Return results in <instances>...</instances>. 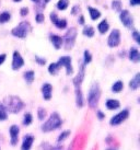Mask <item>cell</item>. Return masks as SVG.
<instances>
[{
	"mask_svg": "<svg viewBox=\"0 0 140 150\" xmlns=\"http://www.w3.org/2000/svg\"><path fill=\"white\" fill-rule=\"evenodd\" d=\"M2 104L4 105L6 110H7L9 113H12V114L20 113L25 106L24 102L22 101V99H21L20 96H6L4 99V101H2Z\"/></svg>",
	"mask_w": 140,
	"mask_h": 150,
	"instance_id": "obj_1",
	"label": "cell"
},
{
	"mask_svg": "<svg viewBox=\"0 0 140 150\" xmlns=\"http://www.w3.org/2000/svg\"><path fill=\"white\" fill-rule=\"evenodd\" d=\"M62 125V121L60 115L57 112H54L49 115V117L47 118V121L42 125V132L43 133H49L53 130L60 128Z\"/></svg>",
	"mask_w": 140,
	"mask_h": 150,
	"instance_id": "obj_2",
	"label": "cell"
},
{
	"mask_svg": "<svg viewBox=\"0 0 140 150\" xmlns=\"http://www.w3.org/2000/svg\"><path fill=\"white\" fill-rule=\"evenodd\" d=\"M101 99V87L99 82H93L88 92V104L91 108H95L99 105Z\"/></svg>",
	"mask_w": 140,
	"mask_h": 150,
	"instance_id": "obj_3",
	"label": "cell"
},
{
	"mask_svg": "<svg viewBox=\"0 0 140 150\" xmlns=\"http://www.w3.org/2000/svg\"><path fill=\"white\" fill-rule=\"evenodd\" d=\"M31 31H32V26H31L29 22L22 21L16 28H13L11 30V35L14 36V38L24 40V38H28V35L31 33Z\"/></svg>",
	"mask_w": 140,
	"mask_h": 150,
	"instance_id": "obj_4",
	"label": "cell"
},
{
	"mask_svg": "<svg viewBox=\"0 0 140 150\" xmlns=\"http://www.w3.org/2000/svg\"><path fill=\"white\" fill-rule=\"evenodd\" d=\"M77 35H78V31L76 28H70L67 30V32L62 38V44L65 45V50H70L74 48L76 40H77Z\"/></svg>",
	"mask_w": 140,
	"mask_h": 150,
	"instance_id": "obj_5",
	"label": "cell"
},
{
	"mask_svg": "<svg viewBox=\"0 0 140 150\" xmlns=\"http://www.w3.org/2000/svg\"><path fill=\"white\" fill-rule=\"evenodd\" d=\"M128 117H129V110L125 108V110L120 111L119 113H117L116 115H114V116L112 117L111 120H110V125L113 126V127H116V126L123 124Z\"/></svg>",
	"mask_w": 140,
	"mask_h": 150,
	"instance_id": "obj_6",
	"label": "cell"
},
{
	"mask_svg": "<svg viewBox=\"0 0 140 150\" xmlns=\"http://www.w3.org/2000/svg\"><path fill=\"white\" fill-rule=\"evenodd\" d=\"M119 20L125 28L127 29L134 28V18L127 9H122L119 11Z\"/></svg>",
	"mask_w": 140,
	"mask_h": 150,
	"instance_id": "obj_7",
	"label": "cell"
},
{
	"mask_svg": "<svg viewBox=\"0 0 140 150\" xmlns=\"http://www.w3.org/2000/svg\"><path fill=\"white\" fill-rule=\"evenodd\" d=\"M120 41H122V38H120V31L118 29L113 30L108 38H107V45L111 48H115L117 46H119Z\"/></svg>",
	"mask_w": 140,
	"mask_h": 150,
	"instance_id": "obj_8",
	"label": "cell"
},
{
	"mask_svg": "<svg viewBox=\"0 0 140 150\" xmlns=\"http://www.w3.org/2000/svg\"><path fill=\"white\" fill-rule=\"evenodd\" d=\"M58 64L60 67H64L66 69V75L71 76L74 75V67H72V59L70 56H62L58 59Z\"/></svg>",
	"mask_w": 140,
	"mask_h": 150,
	"instance_id": "obj_9",
	"label": "cell"
},
{
	"mask_svg": "<svg viewBox=\"0 0 140 150\" xmlns=\"http://www.w3.org/2000/svg\"><path fill=\"white\" fill-rule=\"evenodd\" d=\"M84 76H86V65L83 64V62L80 63L79 65V72L78 75L76 76L72 80V83H74V89H80L82 87V82L84 79Z\"/></svg>",
	"mask_w": 140,
	"mask_h": 150,
	"instance_id": "obj_10",
	"label": "cell"
},
{
	"mask_svg": "<svg viewBox=\"0 0 140 150\" xmlns=\"http://www.w3.org/2000/svg\"><path fill=\"white\" fill-rule=\"evenodd\" d=\"M23 66H24V59L22 57V55L20 54V52L14 50L12 54V64H11L12 70H20Z\"/></svg>",
	"mask_w": 140,
	"mask_h": 150,
	"instance_id": "obj_11",
	"label": "cell"
},
{
	"mask_svg": "<svg viewBox=\"0 0 140 150\" xmlns=\"http://www.w3.org/2000/svg\"><path fill=\"white\" fill-rule=\"evenodd\" d=\"M49 20H50V22L59 30H65L67 28V24H68L66 19H59L57 16V13L54 12V11L49 13Z\"/></svg>",
	"mask_w": 140,
	"mask_h": 150,
	"instance_id": "obj_12",
	"label": "cell"
},
{
	"mask_svg": "<svg viewBox=\"0 0 140 150\" xmlns=\"http://www.w3.org/2000/svg\"><path fill=\"white\" fill-rule=\"evenodd\" d=\"M9 134H10V144H11V146H17L18 142H19V135H20V127L18 125L10 126Z\"/></svg>",
	"mask_w": 140,
	"mask_h": 150,
	"instance_id": "obj_13",
	"label": "cell"
},
{
	"mask_svg": "<svg viewBox=\"0 0 140 150\" xmlns=\"http://www.w3.org/2000/svg\"><path fill=\"white\" fill-rule=\"evenodd\" d=\"M41 91H42L43 99L45 101H49L53 98V86L50 83H48V82H45V83L42 86Z\"/></svg>",
	"mask_w": 140,
	"mask_h": 150,
	"instance_id": "obj_14",
	"label": "cell"
},
{
	"mask_svg": "<svg viewBox=\"0 0 140 150\" xmlns=\"http://www.w3.org/2000/svg\"><path fill=\"white\" fill-rule=\"evenodd\" d=\"M34 140H35V137H34L32 134H26L24 137H23V140H22V145H21V149L23 150H29L32 148V145H33Z\"/></svg>",
	"mask_w": 140,
	"mask_h": 150,
	"instance_id": "obj_15",
	"label": "cell"
},
{
	"mask_svg": "<svg viewBox=\"0 0 140 150\" xmlns=\"http://www.w3.org/2000/svg\"><path fill=\"white\" fill-rule=\"evenodd\" d=\"M128 58H129L130 62H132V63L135 64L140 62V53L136 46H132L130 47V50L128 52Z\"/></svg>",
	"mask_w": 140,
	"mask_h": 150,
	"instance_id": "obj_16",
	"label": "cell"
},
{
	"mask_svg": "<svg viewBox=\"0 0 140 150\" xmlns=\"http://www.w3.org/2000/svg\"><path fill=\"white\" fill-rule=\"evenodd\" d=\"M49 41L55 47V50H58L62 48V38L57 34H49Z\"/></svg>",
	"mask_w": 140,
	"mask_h": 150,
	"instance_id": "obj_17",
	"label": "cell"
},
{
	"mask_svg": "<svg viewBox=\"0 0 140 150\" xmlns=\"http://www.w3.org/2000/svg\"><path fill=\"white\" fill-rule=\"evenodd\" d=\"M74 94H76V105L77 108H81L84 105V99H83L82 89H74Z\"/></svg>",
	"mask_w": 140,
	"mask_h": 150,
	"instance_id": "obj_18",
	"label": "cell"
},
{
	"mask_svg": "<svg viewBox=\"0 0 140 150\" xmlns=\"http://www.w3.org/2000/svg\"><path fill=\"white\" fill-rule=\"evenodd\" d=\"M140 87V74L137 72L136 75L132 78V80L129 81V88L132 89V91H136L138 90Z\"/></svg>",
	"mask_w": 140,
	"mask_h": 150,
	"instance_id": "obj_19",
	"label": "cell"
},
{
	"mask_svg": "<svg viewBox=\"0 0 140 150\" xmlns=\"http://www.w3.org/2000/svg\"><path fill=\"white\" fill-rule=\"evenodd\" d=\"M105 106L107 110L110 111H114V110H118L120 108V102L116 99H108L105 102Z\"/></svg>",
	"mask_w": 140,
	"mask_h": 150,
	"instance_id": "obj_20",
	"label": "cell"
},
{
	"mask_svg": "<svg viewBox=\"0 0 140 150\" xmlns=\"http://www.w3.org/2000/svg\"><path fill=\"white\" fill-rule=\"evenodd\" d=\"M88 11H89V14H90V18L92 21H96V20H99L101 16H102V13L100 11L99 9L96 8H93V7H88Z\"/></svg>",
	"mask_w": 140,
	"mask_h": 150,
	"instance_id": "obj_21",
	"label": "cell"
},
{
	"mask_svg": "<svg viewBox=\"0 0 140 150\" xmlns=\"http://www.w3.org/2000/svg\"><path fill=\"white\" fill-rule=\"evenodd\" d=\"M108 30H110V24H108V22H107L106 19H104L102 21L100 22L99 24H98V31H99L100 34H105L108 32Z\"/></svg>",
	"mask_w": 140,
	"mask_h": 150,
	"instance_id": "obj_22",
	"label": "cell"
},
{
	"mask_svg": "<svg viewBox=\"0 0 140 150\" xmlns=\"http://www.w3.org/2000/svg\"><path fill=\"white\" fill-rule=\"evenodd\" d=\"M23 79L28 84H32L35 80V72L33 70H26L23 74Z\"/></svg>",
	"mask_w": 140,
	"mask_h": 150,
	"instance_id": "obj_23",
	"label": "cell"
},
{
	"mask_svg": "<svg viewBox=\"0 0 140 150\" xmlns=\"http://www.w3.org/2000/svg\"><path fill=\"white\" fill-rule=\"evenodd\" d=\"M82 34L87 38H93L95 34L94 28L91 26V25H84L82 30Z\"/></svg>",
	"mask_w": 140,
	"mask_h": 150,
	"instance_id": "obj_24",
	"label": "cell"
},
{
	"mask_svg": "<svg viewBox=\"0 0 140 150\" xmlns=\"http://www.w3.org/2000/svg\"><path fill=\"white\" fill-rule=\"evenodd\" d=\"M111 89H112V92H113V93H119V92L123 91L124 82L122 81V80H117L116 82L113 83V86H112Z\"/></svg>",
	"mask_w": 140,
	"mask_h": 150,
	"instance_id": "obj_25",
	"label": "cell"
},
{
	"mask_svg": "<svg viewBox=\"0 0 140 150\" xmlns=\"http://www.w3.org/2000/svg\"><path fill=\"white\" fill-rule=\"evenodd\" d=\"M60 68H62V67L59 66L58 63H52L49 66H48V69H47V70H48V72H49L52 76H57V74L59 72V70H60Z\"/></svg>",
	"mask_w": 140,
	"mask_h": 150,
	"instance_id": "obj_26",
	"label": "cell"
},
{
	"mask_svg": "<svg viewBox=\"0 0 140 150\" xmlns=\"http://www.w3.org/2000/svg\"><path fill=\"white\" fill-rule=\"evenodd\" d=\"M69 0H58V2L56 4V8L60 11H65L69 7Z\"/></svg>",
	"mask_w": 140,
	"mask_h": 150,
	"instance_id": "obj_27",
	"label": "cell"
},
{
	"mask_svg": "<svg viewBox=\"0 0 140 150\" xmlns=\"http://www.w3.org/2000/svg\"><path fill=\"white\" fill-rule=\"evenodd\" d=\"M10 19H11V13L9 11H4V12L0 13V24L7 23L10 21Z\"/></svg>",
	"mask_w": 140,
	"mask_h": 150,
	"instance_id": "obj_28",
	"label": "cell"
},
{
	"mask_svg": "<svg viewBox=\"0 0 140 150\" xmlns=\"http://www.w3.org/2000/svg\"><path fill=\"white\" fill-rule=\"evenodd\" d=\"M8 118V111L6 110L4 105L2 104V102L0 103V122H4L7 121Z\"/></svg>",
	"mask_w": 140,
	"mask_h": 150,
	"instance_id": "obj_29",
	"label": "cell"
},
{
	"mask_svg": "<svg viewBox=\"0 0 140 150\" xmlns=\"http://www.w3.org/2000/svg\"><path fill=\"white\" fill-rule=\"evenodd\" d=\"M32 122H33V115L31 114V113H25L24 116H23V121H22V124L24 126H29L32 124Z\"/></svg>",
	"mask_w": 140,
	"mask_h": 150,
	"instance_id": "obj_30",
	"label": "cell"
},
{
	"mask_svg": "<svg viewBox=\"0 0 140 150\" xmlns=\"http://www.w3.org/2000/svg\"><path fill=\"white\" fill-rule=\"evenodd\" d=\"M123 8V4H122V1L120 0H113L112 1V9L116 11V12H119Z\"/></svg>",
	"mask_w": 140,
	"mask_h": 150,
	"instance_id": "obj_31",
	"label": "cell"
},
{
	"mask_svg": "<svg viewBox=\"0 0 140 150\" xmlns=\"http://www.w3.org/2000/svg\"><path fill=\"white\" fill-rule=\"evenodd\" d=\"M91 62H92V54L89 50H84V53H83V64L87 66Z\"/></svg>",
	"mask_w": 140,
	"mask_h": 150,
	"instance_id": "obj_32",
	"label": "cell"
},
{
	"mask_svg": "<svg viewBox=\"0 0 140 150\" xmlns=\"http://www.w3.org/2000/svg\"><path fill=\"white\" fill-rule=\"evenodd\" d=\"M47 116V111H46L45 108H37V117H38V120L40 121H44Z\"/></svg>",
	"mask_w": 140,
	"mask_h": 150,
	"instance_id": "obj_33",
	"label": "cell"
},
{
	"mask_svg": "<svg viewBox=\"0 0 140 150\" xmlns=\"http://www.w3.org/2000/svg\"><path fill=\"white\" fill-rule=\"evenodd\" d=\"M70 136V130H64L57 138V142H62L64 140H66L67 138Z\"/></svg>",
	"mask_w": 140,
	"mask_h": 150,
	"instance_id": "obj_34",
	"label": "cell"
},
{
	"mask_svg": "<svg viewBox=\"0 0 140 150\" xmlns=\"http://www.w3.org/2000/svg\"><path fill=\"white\" fill-rule=\"evenodd\" d=\"M35 21H36V23H38V24L44 23V21H45V16H44V13L37 12L36 16H35Z\"/></svg>",
	"mask_w": 140,
	"mask_h": 150,
	"instance_id": "obj_35",
	"label": "cell"
},
{
	"mask_svg": "<svg viewBox=\"0 0 140 150\" xmlns=\"http://www.w3.org/2000/svg\"><path fill=\"white\" fill-rule=\"evenodd\" d=\"M35 63L38 65V66H45L46 65V59L44 57H41V56H35Z\"/></svg>",
	"mask_w": 140,
	"mask_h": 150,
	"instance_id": "obj_36",
	"label": "cell"
},
{
	"mask_svg": "<svg viewBox=\"0 0 140 150\" xmlns=\"http://www.w3.org/2000/svg\"><path fill=\"white\" fill-rule=\"evenodd\" d=\"M132 38L135 40V42H136L137 44H140V33L137 30H132Z\"/></svg>",
	"mask_w": 140,
	"mask_h": 150,
	"instance_id": "obj_37",
	"label": "cell"
},
{
	"mask_svg": "<svg viewBox=\"0 0 140 150\" xmlns=\"http://www.w3.org/2000/svg\"><path fill=\"white\" fill-rule=\"evenodd\" d=\"M79 13H81V8H80V6L79 4H74V7L71 8V14L72 16H77Z\"/></svg>",
	"mask_w": 140,
	"mask_h": 150,
	"instance_id": "obj_38",
	"label": "cell"
},
{
	"mask_svg": "<svg viewBox=\"0 0 140 150\" xmlns=\"http://www.w3.org/2000/svg\"><path fill=\"white\" fill-rule=\"evenodd\" d=\"M30 10L28 7H22V8L20 9V16L21 17H26L28 14H29Z\"/></svg>",
	"mask_w": 140,
	"mask_h": 150,
	"instance_id": "obj_39",
	"label": "cell"
},
{
	"mask_svg": "<svg viewBox=\"0 0 140 150\" xmlns=\"http://www.w3.org/2000/svg\"><path fill=\"white\" fill-rule=\"evenodd\" d=\"M96 118H98L99 121H103L104 118H105V114H104L101 110H98V111H96Z\"/></svg>",
	"mask_w": 140,
	"mask_h": 150,
	"instance_id": "obj_40",
	"label": "cell"
},
{
	"mask_svg": "<svg viewBox=\"0 0 140 150\" xmlns=\"http://www.w3.org/2000/svg\"><path fill=\"white\" fill-rule=\"evenodd\" d=\"M129 4L132 7H138L140 4V0H129Z\"/></svg>",
	"mask_w": 140,
	"mask_h": 150,
	"instance_id": "obj_41",
	"label": "cell"
},
{
	"mask_svg": "<svg viewBox=\"0 0 140 150\" xmlns=\"http://www.w3.org/2000/svg\"><path fill=\"white\" fill-rule=\"evenodd\" d=\"M84 22H86L84 17H83L82 14H80V17H79V19H78V23L80 25H84Z\"/></svg>",
	"mask_w": 140,
	"mask_h": 150,
	"instance_id": "obj_42",
	"label": "cell"
},
{
	"mask_svg": "<svg viewBox=\"0 0 140 150\" xmlns=\"http://www.w3.org/2000/svg\"><path fill=\"white\" fill-rule=\"evenodd\" d=\"M6 58H7V55L6 54H0V66L6 62Z\"/></svg>",
	"mask_w": 140,
	"mask_h": 150,
	"instance_id": "obj_43",
	"label": "cell"
},
{
	"mask_svg": "<svg viewBox=\"0 0 140 150\" xmlns=\"http://www.w3.org/2000/svg\"><path fill=\"white\" fill-rule=\"evenodd\" d=\"M31 1H32V2H34V4H36V2H38L40 0H31Z\"/></svg>",
	"mask_w": 140,
	"mask_h": 150,
	"instance_id": "obj_44",
	"label": "cell"
},
{
	"mask_svg": "<svg viewBox=\"0 0 140 150\" xmlns=\"http://www.w3.org/2000/svg\"><path fill=\"white\" fill-rule=\"evenodd\" d=\"M49 1H52V0H44V2H45V4H48Z\"/></svg>",
	"mask_w": 140,
	"mask_h": 150,
	"instance_id": "obj_45",
	"label": "cell"
},
{
	"mask_svg": "<svg viewBox=\"0 0 140 150\" xmlns=\"http://www.w3.org/2000/svg\"><path fill=\"white\" fill-rule=\"evenodd\" d=\"M12 1H14V2H21L22 0H12Z\"/></svg>",
	"mask_w": 140,
	"mask_h": 150,
	"instance_id": "obj_46",
	"label": "cell"
},
{
	"mask_svg": "<svg viewBox=\"0 0 140 150\" xmlns=\"http://www.w3.org/2000/svg\"><path fill=\"white\" fill-rule=\"evenodd\" d=\"M0 149H1V147H0Z\"/></svg>",
	"mask_w": 140,
	"mask_h": 150,
	"instance_id": "obj_47",
	"label": "cell"
}]
</instances>
